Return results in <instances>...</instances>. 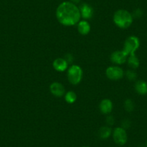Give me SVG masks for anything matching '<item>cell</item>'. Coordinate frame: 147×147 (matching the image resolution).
<instances>
[{
	"label": "cell",
	"mask_w": 147,
	"mask_h": 147,
	"mask_svg": "<svg viewBox=\"0 0 147 147\" xmlns=\"http://www.w3.org/2000/svg\"><path fill=\"white\" fill-rule=\"evenodd\" d=\"M83 77V71L78 65H72L68 69L67 77L69 82L74 85H77L80 82Z\"/></svg>",
	"instance_id": "3957f363"
},
{
	"label": "cell",
	"mask_w": 147,
	"mask_h": 147,
	"mask_svg": "<svg viewBox=\"0 0 147 147\" xmlns=\"http://www.w3.org/2000/svg\"><path fill=\"white\" fill-rule=\"evenodd\" d=\"M113 107V105L112 101L109 99L102 100L100 102V105H99L100 112L103 114H105V115L112 112Z\"/></svg>",
	"instance_id": "30bf717a"
},
{
	"label": "cell",
	"mask_w": 147,
	"mask_h": 147,
	"mask_svg": "<svg viewBox=\"0 0 147 147\" xmlns=\"http://www.w3.org/2000/svg\"><path fill=\"white\" fill-rule=\"evenodd\" d=\"M112 133L113 131L110 126L105 125V126H102L99 129L98 136L101 139H107V138H108L110 136L112 135Z\"/></svg>",
	"instance_id": "5bb4252c"
},
{
	"label": "cell",
	"mask_w": 147,
	"mask_h": 147,
	"mask_svg": "<svg viewBox=\"0 0 147 147\" xmlns=\"http://www.w3.org/2000/svg\"><path fill=\"white\" fill-rule=\"evenodd\" d=\"M115 123V120H114V118L112 116V115H108V116L106 118V124L108 126H111L113 125Z\"/></svg>",
	"instance_id": "ffe728a7"
},
{
	"label": "cell",
	"mask_w": 147,
	"mask_h": 147,
	"mask_svg": "<svg viewBox=\"0 0 147 147\" xmlns=\"http://www.w3.org/2000/svg\"><path fill=\"white\" fill-rule=\"evenodd\" d=\"M132 14L125 9H118L113 15V22L118 28L126 29L133 23Z\"/></svg>",
	"instance_id": "7a4b0ae2"
},
{
	"label": "cell",
	"mask_w": 147,
	"mask_h": 147,
	"mask_svg": "<svg viewBox=\"0 0 147 147\" xmlns=\"http://www.w3.org/2000/svg\"><path fill=\"white\" fill-rule=\"evenodd\" d=\"M125 76H126L127 79H128L129 81H134V80H136L137 78L136 72H135L134 70H132V69L127 70L126 72H125Z\"/></svg>",
	"instance_id": "ac0fdd59"
},
{
	"label": "cell",
	"mask_w": 147,
	"mask_h": 147,
	"mask_svg": "<svg viewBox=\"0 0 147 147\" xmlns=\"http://www.w3.org/2000/svg\"><path fill=\"white\" fill-rule=\"evenodd\" d=\"M131 125V122L128 119H125L122 123V128H124L125 130H126L127 128H128Z\"/></svg>",
	"instance_id": "7402d4cb"
},
{
	"label": "cell",
	"mask_w": 147,
	"mask_h": 147,
	"mask_svg": "<svg viewBox=\"0 0 147 147\" xmlns=\"http://www.w3.org/2000/svg\"><path fill=\"white\" fill-rule=\"evenodd\" d=\"M82 147H90V146H82Z\"/></svg>",
	"instance_id": "d4e9b609"
},
{
	"label": "cell",
	"mask_w": 147,
	"mask_h": 147,
	"mask_svg": "<svg viewBox=\"0 0 147 147\" xmlns=\"http://www.w3.org/2000/svg\"><path fill=\"white\" fill-rule=\"evenodd\" d=\"M113 141L117 145L123 146L125 145L128 141V135H127L126 130L123 128L122 127H117L113 130L112 133Z\"/></svg>",
	"instance_id": "5b68a950"
},
{
	"label": "cell",
	"mask_w": 147,
	"mask_h": 147,
	"mask_svg": "<svg viewBox=\"0 0 147 147\" xmlns=\"http://www.w3.org/2000/svg\"><path fill=\"white\" fill-rule=\"evenodd\" d=\"M64 59L66 61V62H67V63L69 64V63H71L72 62H73L74 56H72L71 53H66V54L65 55Z\"/></svg>",
	"instance_id": "44dd1931"
},
{
	"label": "cell",
	"mask_w": 147,
	"mask_h": 147,
	"mask_svg": "<svg viewBox=\"0 0 147 147\" xmlns=\"http://www.w3.org/2000/svg\"><path fill=\"white\" fill-rule=\"evenodd\" d=\"M77 24H78V25H77V30H78V32L81 35H86L90 32L91 26H90V24L87 21H80Z\"/></svg>",
	"instance_id": "7c38bea8"
},
{
	"label": "cell",
	"mask_w": 147,
	"mask_h": 147,
	"mask_svg": "<svg viewBox=\"0 0 147 147\" xmlns=\"http://www.w3.org/2000/svg\"><path fill=\"white\" fill-rule=\"evenodd\" d=\"M56 18L61 25L72 26L78 23L81 18L80 8L71 2H63L58 6Z\"/></svg>",
	"instance_id": "6da1fadb"
},
{
	"label": "cell",
	"mask_w": 147,
	"mask_h": 147,
	"mask_svg": "<svg viewBox=\"0 0 147 147\" xmlns=\"http://www.w3.org/2000/svg\"><path fill=\"white\" fill-rule=\"evenodd\" d=\"M143 15V11L141 10V9H139V8H138V9H135V10L134 11V12H133L132 14V16L133 18H141Z\"/></svg>",
	"instance_id": "d6986e66"
},
{
	"label": "cell",
	"mask_w": 147,
	"mask_h": 147,
	"mask_svg": "<svg viewBox=\"0 0 147 147\" xmlns=\"http://www.w3.org/2000/svg\"><path fill=\"white\" fill-rule=\"evenodd\" d=\"M140 46V40L138 37L129 36L127 38L126 40L124 42L123 51L127 54V56L135 54L136 51L138 49Z\"/></svg>",
	"instance_id": "277c9868"
},
{
	"label": "cell",
	"mask_w": 147,
	"mask_h": 147,
	"mask_svg": "<svg viewBox=\"0 0 147 147\" xmlns=\"http://www.w3.org/2000/svg\"><path fill=\"white\" fill-rule=\"evenodd\" d=\"M68 65L69 63L66 62L64 59L62 58H58L55 59L53 62V66L55 70L58 71H64L68 69Z\"/></svg>",
	"instance_id": "8fae6325"
},
{
	"label": "cell",
	"mask_w": 147,
	"mask_h": 147,
	"mask_svg": "<svg viewBox=\"0 0 147 147\" xmlns=\"http://www.w3.org/2000/svg\"><path fill=\"white\" fill-rule=\"evenodd\" d=\"M146 147H147V141H146Z\"/></svg>",
	"instance_id": "cb8c5ba5"
},
{
	"label": "cell",
	"mask_w": 147,
	"mask_h": 147,
	"mask_svg": "<svg viewBox=\"0 0 147 147\" xmlns=\"http://www.w3.org/2000/svg\"><path fill=\"white\" fill-rule=\"evenodd\" d=\"M80 1H81V0H71V2H72V3L77 5V4L80 3Z\"/></svg>",
	"instance_id": "603a6c76"
},
{
	"label": "cell",
	"mask_w": 147,
	"mask_h": 147,
	"mask_svg": "<svg viewBox=\"0 0 147 147\" xmlns=\"http://www.w3.org/2000/svg\"><path fill=\"white\" fill-rule=\"evenodd\" d=\"M128 64L130 67L132 68V69H137V68L139 66V59H138V58L136 56V53L135 54L130 55L128 59Z\"/></svg>",
	"instance_id": "9a60e30c"
},
{
	"label": "cell",
	"mask_w": 147,
	"mask_h": 147,
	"mask_svg": "<svg viewBox=\"0 0 147 147\" xmlns=\"http://www.w3.org/2000/svg\"><path fill=\"white\" fill-rule=\"evenodd\" d=\"M106 76L110 80H119L124 76V71L118 66H110L106 69Z\"/></svg>",
	"instance_id": "8992f818"
},
{
	"label": "cell",
	"mask_w": 147,
	"mask_h": 147,
	"mask_svg": "<svg viewBox=\"0 0 147 147\" xmlns=\"http://www.w3.org/2000/svg\"><path fill=\"white\" fill-rule=\"evenodd\" d=\"M77 96L76 93L73 91H69L65 94V100L69 104H73L76 102Z\"/></svg>",
	"instance_id": "2e32d148"
},
{
	"label": "cell",
	"mask_w": 147,
	"mask_h": 147,
	"mask_svg": "<svg viewBox=\"0 0 147 147\" xmlns=\"http://www.w3.org/2000/svg\"><path fill=\"white\" fill-rule=\"evenodd\" d=\"M134 102L131 99H127L125 102H124V108L126 110L127 112H132L134 110Z\"/></svg>",
	"instance_id": "e0dca14e"
},
{
	"label": "cell",
	"mask_w": 147,
	"mask_h": 147,
	"mask_svg": "<svg viewBox=\"0 0 147 147\" xmlns=\"http://www.w3.org/2000/svg\"><path fill=\"white\" fill-rule=\"evenodd\" d=\"M80 14H81V17L85 20H88L92 18L93 16V14H94L93 8L90 5H88L87 3L82 4L80 6Z\"/></svg>",
	"instance_id": "9c48e42d"
},
{
	"label": "cell",
	"mask_w": 147,
	"mask_h": 147,
	"mask_svg": "<svg viewBox=\"0 0 147 147\" xmlns=\"http://www.w3.org/2000/svg\"><path fill=\"white\" fill-rule=\"evenodd\" d=\"M135 90L141 95L147 94V82L144 80H138L135 84Z\"/></svg>",
	"instance_id": "4fadbf2b"
},
{
	"label": "cell",
	"mask_w": 147,
	"mask_h": 147,
	"mask_svg": "<svg viewBox=\"0 0 147 147\" xmlns=\"http://www.w3.org/2000/svg\"><path fill=\"white\" fill-rule=\"evenodd\" d=\"M126 53L123 51H115L110 55V61L113 63L117 65L123 64L127 60Z\"/></svg>",
	"instance_id": "52a82bcc"
},
{
	"label": "cell",
	"mask_w": 147,
	"mask_h": 147,
	"mask_svg": "<svg viewBox=\"0 0 147 147\" xmlns=\"http://www.w3.org/2000/svg\"><path fill=\"white\" fill-rule=\"evenodd\" d=\"M50 91L53 95L56 97H61L65 94V88L59 82H53L50 85Z\"/></svg>",
	"instance_id": "ba28073f"
}]
</instances>
